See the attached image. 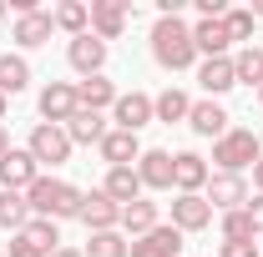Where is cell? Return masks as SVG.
Segmentation results:
<instances>
[{"instance_id":"cell-36","label":"cell","mask_w":263,"mask_h":257,"mask_svg":"<svg viewBox=\"0 0 263 257\" xmlns=\"http://www.w3.org/2000/svg\"><path fill=\"white\" fill-rule=\"evenodd\" d=\"M248 222H253V237H263V192L248 197Z\"/></svg>"},{"instance_id":"cell-7","label":"cell","mask_w":263,"mask_h":257,"mask_svg":"<svg viewBox=\"0 0 263 257\" xmlns=\"http://www.w3.org/2000/svg\"><path fill=\"white\" fill-rule=\"evenodd\" d=\"M172 227H177L182 237L213 227V207H208V197H202V192H177V197H172Z\"/></svg>"},{"instance_id":"cell-13","label":"cell","mask_w":263,"mask_h":257,"mask_svg":"<svg viewBox=\"0 0 263 257\" xmlns=\"http://www.w3.org/2000/svg\"><path fill=\"white\" fill-rule=\"evenodd\" d=\"M111 121H117V131H142L147 121H157L152 116V96L147 91H122L117 106H111Z\"/></svg>"},{"instance_id":"cell-19","label":"cell","mask_w":263,"mask_h":257,"mask_svg":"<svg viewBox=\"0 0 263 257\" xmlns=\"http://www.w3.org/2000/svg\"><path fill=\"white\" fill-rule=\"evenodd\" d=\"M66 136H71V146H101V136H106V111H76L71 121H66Z\"/></svg>"},{"instance_id":"cell-30","label":"cell","mask_w":263,"mask_h":257,"mask_svg":"<svg viewBox=\"0 0 263 257\" xmlns=\"http://www.w3.org/2000/svg\"><path fill=\"white\" fill-rule=\"evenodd\" d=\"M132 252V242L111 227V232H91L86 237V247H81V257H127Z\"/></svg>"},{"instance_id":"cell-3","label":"cell","mask_w":263,"mask_h":257,"mask_svg":"<svg viewBox=\"0 0 263 257\" xmlns=\"http://www.w3.org/2000/svg\"><path fill=\"white\" fill-rule=\"evenodd\" d=\"M258 157H263V146H258V136L248 126H228L213 141V161H218V172H228V177H243L248 166H258Z\"/></svg>"},{"instance_id":"cell-35","label":"cell","mask_w":263,"mask_h":257,"mask_svg":"<svg viewBox=\"0 0 263 257\" xmlns=\"http://www.w3.org/2000/svg\"><path fill=\"white\" fill-rule=\"evenodd\" d=\"M218 257H263L258 242L248 237V242H218Z\"/></svg>"},{"instance_id":"cell-41","label":"cell","mask_w":263,"mask_h":257,"mask_svg":"<svg viewBox=\"0 0 263 257\" xmlns=\"http://www.w3.org/2000/svg\"><path fill=\"white\" fill-rule=\"evenodd\" d=\"M5 111H10V101H5V96H0V121H5Z\"/></svg>"},{"instance_id":"cell-38","label":"cell","mask_w":263,"mask_h":257,"mask_svg":"<svg viewBox=\"0 0 263 257\" xmlns=\"http://www.w3.org/2000/svg\"><path fill=\"white\" fill-rule=\"evenodd\" d=\"M253 187L263 192V157H258V166H253Z\"/></svg>"},{"instance_id":"cell-27","label":"cell","mask_w":263,"mask_h":257,"mask_svg":"<svg viewBox=\"0 0 263 257\" xmlns=\"http://www.w3.org/2000/svg\"><path fill=\"white\" fill-rule=\"evenodd\" d=\"M0 227L10 237L31 227V202H26V192H0Z\"/></svg>"},{"instance_id":"cell-32","label":"cell","mask_w":263,"mask_h":257,"mask_svg":"<svg viewBox=\"0 0 263 257\" xmlns=\"http://www.w3.org/2000/svg\"><path fill=\"white\" fill-rule=\"evenodd\" d=\"M223 26H228V40H243V46H253V10H248V5H228Z\"/></svg>"},{"instance_id":"cell-24","label":"cell","mask_w":263,"mask_h":257,"mask_svg":"<svg viewBox=\"0 0 263 257\" xmlns=\"http://www.w3.org/2000/svg\"><path fill=\"white\" fill-rule=\"evenodd\" d=\"M117 96H122V91H117L106 76H86V81H76V101H81L86 111H111Z\"/></svg>"},{"instance_id":"cell-12","label":"cell","mask_w":263,"mask_h":257,"mask_svg":"<svg viewBox=\"0 0 263 257\" xmlns=\"http://www.w3.org/2000/svg\"><path fill=\"white\" fill-rule=\"evenodd\" d=\"M137 177H142V192H172V152L147 146L137 157Z\"/></svg>"},{"instance_id":"cell-39","label":"cell","mask_w":263,"mask_h":257,"mask_svg":"<svg viewBox=\"0 0 263 257\" xmlns=\"http://www.w3.org/2000/svg\"><path fill=\"white\" fill-rule=\"evenodd\" d=\"M5 152H10V131L0 126V157H5Z\"/></svg>"},{"instance_id":"cell-1","label":"cell","mask_w":263,"mask_h":257,"mask_svg":"<svg viewBox=\"0 0 263 257\" xmlns=\"http://www.w3.org/2000/svg\"><path fill=\"white\" fill-rule=\"evenodd\" d=\"M152 61L162 66V71H187L197 61L193 26L182 15H157V26H152Z\"/></svg>"},{"instance_id":"cell-17","label":"cell","mask_w":263,"mask_h":257,"mask_svg":"<svg viewBox=\"0 0 263 257\" xmlns=\"http://www.w3.org/2000/svg\"><path fill=\"white\" fill-rule=\"evenodd\" d=\"M51 31H56L51 10H31V15H15V31H10V40H15L21 51H35V46H46V40H51Z\"/></svg>"},{"instance_id":"cell-18","label":"cell","mask_w":263,"mask_h":257,"mask_svg":"<svg viewBox=\"0 0 263 257\" xmlns=\"http://www.w3.org/2000/svg\"><path fill=\"white\" fill-rule=\"evenodd\" d=\"M197 81H202L208 101L228 96L233 86H238V76H233V56H218V61H202V66H197Z\"/></svg>"},{"instance_id":"cell-9","label":"cell","mask_w":263,"mask_h":257,"mask_svg":"<svg viewBox=\"0 0 263 257\" xmlns=\"http://www.w3.org/2000/svg\"><path fill=\"white\" fill-rule=\"evenodd\" d=\"M35 177H41V166L26 146H10L5 157H0V192H26Z\"/></svg>"},{"instance_id":"cell-5","label":"cell","mask_w":263,"mask_h":257,"mask_svg":"<svg viewBox=\"0 0 263 257\" xmlns=\"http://www.w3.org/2000/svg\"><path fill=\"white\" fill-rule=\"evenodd\" d=\"M132 26V5L127 0H91V35L97 40H122Z\"/></svg>"},{"instance_id":"cell-22","label":"cell","mask_w":263,"mask_h":257,"mask_svg":"<svg viewBox=\"0 0 263 257\" xmlns=\"http://www.w3.org/2000/svg\"><path fill=\"white\" fill-rule=\"evenodd\" d=\"M101 192L111 197L117 207H127L142 197V177H137V166H106V182H101Z\"/></svg>"},{"instance_id":"cell-8","label":"cell","mask_w":263,"mask_h":257,"mask_svg":"<svg viewBox=\"0 0 263 257\" xmlns=\"http://www.w3.org/2000/svg\"><path fill=\"white\" fill-rule=\"evenodd\" d=\"M127 257H182V232L172 222H157L152 232L132 237V252Z\"/></svg>"},{"instance_id":"cell-25","label":"cell","mask_w":263,"mask_h":257,"mask_svg":"<svg viewBox=\"0 0 263 257\" xmlns=\"http://www.w3.org/2000/svg\"><path fill=\"white\" fill-rule=\"evenodd\" d=\"M187 111H193V96H187V91H177V86H167L162 96H152V116H157L162 126L187 121Z\"/></svg>"},{"instance_id":"cell-43","label":"cell","mask_w":263,"mask_h":257,"mask_svg":"<svg viewBox=\"0 0 263 257\" xmlns=\"http://www.w3.org/2000/svg\"><path fill=\"white\" fill-rule=\"evenodd\" d=\"M258 101H263V86H258Z\"/></svg>"},{"instance_id":"cell-33","label":"cell","mask_w":263,"mask_h":257,"mask_svg":"<svg viewBox=\"0 0 263 257\" xmlns=\"http://www.w3.org/2000/svg\"><path fill=\"white\" fill-rule=\"evenodd\" d=\"M248 237H253L248 207H238V212H223V242H248Z\"/></svg>"},{"instance_id":"cell-15","label":"cell","mask_w":263,"mask_h":257,"mask_svg":"<svg viewBox=\"0 0 263 257\" xmlns=\"http://www.w3.org/2000/svg\"><path fill=\"white\" fill-rule=\"evenodd\" d=\"M208 161L197 157V152H172V187L177 192H202L208 187Z\"/></svg>"},{"instance_id":"cell-16","label":"cell","mask_w":263,"mask_h":257,"mask_svg":"<svg viewBox=\"0 0 263 257\" xmlns=\"http://www.w3.org/2000/svg\"><path fill=\"white\" fill-rule=\"evenodd\" d=\"M142 152H147V146L137 141V131H117L111 126L106 136H101V161H106V166H137Z\"/></svg>"},{"instance_id":"cell-21","label":"cell","mask_w":263,"mask_h":257,"mask_svg":"<svg viewBox=\"0 0 263 257\" xmlns=\"http://www.w3.org/2000/svg\"><path fill=\"white\" fill-rule=\"evenodd\" d=\"M228 121H233V116L218 106V101H193V111H187V126H193L197 136H213V141L228 131Z\"/></svg>"},{"instance_id":"cell-11","label":"cell","mask_w":263,"mask_h":257,"mask_svg":"<svg viewBox=\"0 0 263 257\" xmlns=\"http://www.w3.org/2000/svg\"><path fill=\"white\" fill-rule=\"evenodd\" d=\"M76 222H86V232H111V227L122 222V207L101 192V187H97V192H81V212H76Z\"/></svg>"},{"instance_id":"cell-14","label":"cell","mask_w":263,"mask_h":257,"mask_svg":"<svg viewBox=\"0 0 263 257\" xmlns=\"http://www.w3.org/2000/svg\"><path fill=\"white\" fill-rule=\"evenodd\" d=\"M66 61H71V71H81V81L86 76H101V66H106V40H97V35H76L71 46H66Z\"/></svg>"},{"instance_id":"cell-10","label":"cell","mask_w":263,"mask_h":257,"mask_svg":"<svg viewBox=\"0 0 263 257\" xmlns=\"http://www.w3.org/2000/svg\"><path fill=\"white\" fill-rule=\"evenodd\" d=\"M76 111H81V101H76V86H71V81H51V86L41 91V121L66 126Z\"/></svg>"},{"instance_id":"cell-2","label":"cell","mask_w":263,"mask_h":257,"mask_svg":"<svg viewBox=\"0 0 263 257\" xmlns=\"http://www.w3.org/2000/svg\"><path fill=\"white\" fill-rule=\"evenodd\" d=\"M26 202H31V217H51V222H66V217H76L81 212V187H71L61 177H35L31 187H26Z\"/></svg>"},{"instance_id":"cell-34","label":"cell","mask_w":263,"mask_h":257,"mask_svg":"<svg viewBox=\"0 0 263 257\" xmlns=\"http://www.w3.org/2000/svg\"><path fill=\"white\" fill-rule=\"evenodd\" d=\"M5 257H46V252L35 247L26 232H15V237H10V247H5Z\"/></svg>"},{"instance_id":"cell-44","label":"cell","mask_w":263,"mask_h":257,"mask_svg":"<svg viewBox=\"0 0 263 257\" xmlns=\"http://www.w3.org/2000/svg\"><path fill=\"white\" fill-rule=\"evenodd\" d=\"M0 257H5V252H0Z\"/></svg>"},{"instance_id":"cell-42","label":"cell","mask_w":263,"mask_h":257,"mask_svg":"<svg viewBox=\"0 0 263 257\" xmlns=\"http://www.w3.org/2000/svg\"><path fill=\"white\" fill-rule=\"evenodd\" d=\"M0 15H5V0H0Z\"/></svg>"},{"instance_id":"cell-40","label":"cell","mask_w":263,"mask_h":257,"mask_svg":"<svg viewBox=\"0 0 263 257\" xmlns=\"http://www.w3.org/2000/svg\"><path fill=\"white\" fill-rule=\"evenodd\" d=\"M248 10H253V20H263V0H253V5H248Z\"/></svg>"},{"instance_id":"cell-4","label":"cell","mask_w":263,"mask_h":257,"mask_svg":"<svg viewBox=\"0 0 263 257\" xmlns=\"http://www.w3.org/2000/svg\"><path fill=\"white\" fill-rule=\"evenodd\" d=\"M26 152L35 157V166H66L76 146H71L66 126H51V121H35V126H31V141H26Z\"/></svg>"},{"instance_id":"cell-6","label":"cell","mask_w":263,"mask_h":257,"mask_svg":"<svg viewBox=\"0 0 263 257\" xmlns=\"http://www.w3.org/2000/svg\"><path fill=\"white\" fill-rule=\"evenodd\" d=\"M202 197H208L213 212H238V207H248V182L243 177H228V172H213L208 187H202Z\"/></svg>"},{"instance_id":"cell-31","label":"cell","mask_w":263,"mask_h":257,"mask_svg":"<svg viewBox=\"0 0 263 257\" xmlns=\"http://www.w3.org/2000/svg\"><path fill=\"white\" fill-rule=\"evenodd\" d=\"M26 237H31L41 252L51 257L56 247H61V222H51V217H31V227H26Z\"/></svg>"},{"instance_id":"cell-20","label":"cell","mask_w":263,"mask_h":257,"mask_svg":"<svg viewBox=\"0 0 263 257\" xmlns=\"http://www.w3.org/2000/svg\"><path fill=\"white\" fill-rule=\"evenodd\" d=\"M193 46H197V56L202 61H218V56H228V26L223 20H197L193 26Z\"/></svg>"},{"instance_id":"cell-26","label":"cell","mask_w":263,"mask_h":257,"mask_svg":"<svg viewBox=\"0 0 263 257\" xmlns=\"http://www.w3.org/2000/svg\"><path fill=\"white\" fill-rule=\"evenodd\" d=\"M51 20H56V31H66L71 40H76V35L91 31V5H81V0H61V5L51 10Z\"/></svg>"},{"instance_id":"cell-28","label":"cell","mask_w":263,"mask_h":257,"mask_svg":"<svg viewBox=\"0 0 263 257\" xmlns=\"http://www.w3.org/2000/svg\"><path fill=\"white\" fill-rule=\"evenodd\" d=\"M31 86V66H26V56H0V96H21Z\"/></svg>"},{"instance_id":"cell-37","label":"cell","mask_w":263,"mask_h":257,"mask_svg":"<svg viewBox=\"0 0 263 257\" xmlns=\"http://www.w3.org/2000/svg\"><path fill=\"white\" fill-rule=\"evenodd\" d=\"M51 257H81V247H56Z\"/></svg>"},{"instance_id":"cell-23","label":"cell","mask_w":263,"mask_h":257,"mask_svg":"<svg viewBox=\"0 0 263 257\" xmlns=\"http://www.w3.org/2000/svg\"><path fill=\"white\" fill-rule=\"evenodd\" d=\"M152 227H157V202H147V197H137V202H127V207H122V222H117V232H122V237H142V232H152Z\"/></svg>"},{"instance_id":"cell-29","label":"cell","mask_w":263,"mask_h":257,"mask_svg":"<svg viewBox=\"0 0 263 257\" xmlns=\"http://www.w3.org/2000/svg\"><path fill=\"white\" fill-rule=\"evenodd\" d=\"M233 76H238V86H263V46H243L238 56H233Z\"/></svg>"}]
</instances>
